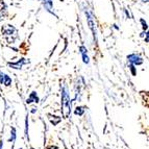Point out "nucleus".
<instances>
[{
    "mask_svg": "<svg viewBox=\"0 0 149 149\" xmlns=\"http://www.w3.org/2000/svg\"><path fill=\"white\" fill-rule=\"evenodd\" d=\"M62 107L64 115L66 117H68L70 112H71V102H70V97L66 87L62 88Z\"/></svg>",
    "mask_w": 149,
    "mask_h": 149,
    "instance_id": "f257e3e1",
    "label": "nucleus"
},
{
    "mask_svg": "<svg viewBox=\"0 0 149 149\" xmlns=\"http://www.w3.org/2000/svg\"><path fill=\"white\" fill-rule=\"evenodd\" d=\"M127 61H128L129 64H132V65H141L143 63V58H142L140 55L136 54V53H132V54H129L127 55Z\"/></svg>",
    "mask_w": 149,
    "mask_h": 149,
    "instance_id": "f03ea898",
    "label": "nucleus"
},
{
    "mask_svg": "<svg viewBox=\"0 0 149 149\" xmlns=\"http://www.w3.org/2000/svg\"><path fill=\"white\" fill-rule=\"evenodd\" d=\"M0 82L4 85L5 87H10L12 85V78L8 76V74H5L3 72H0Z\"/></svg>",
    "mask_w": 149,
    "mask_h": 149,
    "instance_id": "7ed1b4c3",
    "label": "nucleus"
},
{
    "mask_svg": "<svg viewBox=\"0 0 149 149\" xmlns=\"http://www.w3.org/2000/svg\"><path fill=\"white\" fill-rule=\"evenodd\" d=\"M31 102H36V103H38L39 102V97H38L37 95V92H31L29 95V97L27 98V100H26V103H31Z\"/></svg>",
    "mask_w": 149,
    "mask_h": 149,
    "instance_id": "20e7f679",
    "label": "nucleus"
},
{
    "mask_svg": "<svg viewBox=\"0 0 149 149\" xmlns=\"http://www.w3.org/2000/svg\"><path fill=\"white\" fill-rule=\"evenodd\" d=\"M25 60L24 58H21V60H19L17 63H15V64H8V66H10L12 68H14V69H21V68L23 67V65L25 64Z\"/></svg>",
    "mask_w": 149,
    "mask_h": 149,
    "instance_id": "39448f33",
    "label": "nucleus"
},
{
    "mask_svg": "<svg viewBox=\"0 0 149 149\" xmlns=\"http://www.w3.org/2000/svg\"><path fill=\"white\" fill-rule=\"evenodd\" d=\"M2 32H3V35H5V36H12L13 32H16V29L13 27V26H10V25H6L2 29Z\"/></svg>",
    "mask_w": 149,
    "mask_h": 149,
    "instance_id": "423d86ee",
    "label": "nucleus"
},
{
    "mask_svg": "<svg viewBox=\"0 0 149 149\" xmlns=\"http://www.w3.org/2000/svg\"><path fill=\"white\" fill-rule=\"evenodd\" d=\"M80 52H81V56H82V61H84V63L85 64H89V56H88L87 54V49H86V47H84V46H81L80 47Z\"/></svg>",
    "mask_w": 149,
    "mask_h": 149,
    "instance_id": "0eeeda50",
    "label": "nucleus"
},
{
    "mask_svg": "<svg viewBox=\"0 0 149 149\" xmlns=\"http://www.w3.org/2000/svg\"><path fill=\"white\" fill-rule=\"evenodd\" d=\"M49 119H50V122L52 123L53 125H57L58 123L61 122V118L60 117H56V116H52V115H49Z\"/></svg>",
    "mask_w": 149,
    "mask_h": 149,
    "instance_id": "6e6552de",
    "label": "nucleus"
},
{
    "mask_svg": "<svg viewBox=\"0 0 149 149\" xmlns=\"http://www.w3.org/2000/svg\"><path fill=\"white\" fill-rule=\"evenodd\" d=\"M16 137H17V134H16V128L15 127H12L10 128V141H12L13 143L16 141Z\"/></svg>",
    "mask_w": 149,
    "mask_h": 149,
    "instance_id": "1a4fd4ad",
    "label": "nucleus"
},
{
    "mask_svg": "<svg viewBox=\"0 0 149 149\" xmlns=\"http://www.w3.org/2000/svg\"><path fill=\"white\" fill-rule=\"evenodd\" d=\"M84 113H85V107H77L76 109L74 111V114L78 115V116H81Z\"/></svg>",
    "mask_w": 149,
    "mask_h": 149,
    "instance_id": "9d476101",
    "label": "nucleus"
},
{
    "mask_svg": "<svg viewBox=\"0 0 149 149\" xmlns=\"http://www.w3.org/2000/svg\"><path fill=\"white\" fill-rule=\"evenodd\" d=\"M44 4H45V6L48 8V10H51V8H52L51 0H44Z\"/></svg>",
    "mask_w": 149,
    "mask_h": 149,
    "instance_id": "9b49d317",
    "label": "nucleus"
},
{
    "mask_svg": "<svg viewBox=\"0 0 149 149\" xmlns=\"http://www.w3.org/2000/svg\"><path fill=\"white\" fill-rule=\"evenodd\" d=\"M25 136L28 139V119L26 117V120H25Z\"/></svg>",
    "mask_w": 149,
    "mask_h": 149,
    "instance_id": "f8f14e48",
    "label": "nucleus"
},
{
    "mask_svg": "<svg viewBox=\"0 0 149 149\" xmlns=\"http://www.w3.org/2000/svg\"><path fill=\"white\" fill-rule=\"evenodd\" d=\"M129 68H130V71H132V75H137V71H136V68H134V65L129 64Z\"/></svg>",
    "mask_w": 149,
    "mask_h": 149,
    "instance_id": "ddd939ff",
    "label": "nucleus"
},
{
    "mask_svg": "<svg viewBox=\"0 0 149 149\" xmlns=\"http://www.w3.org/2000/svg\"><path fill=\"white\" fill-rule=\"evenodd\" d=\"M141 23H142V25H143V26H142V27H143V29L146 30L147 29V23L145 22V21L143 20V19H141Z\"/></svg>",
    "mask_w": 149,
    "mask_h": 149,
    "instance_id": "4468645a",
    "label": "nucleus"
},
{
    "mask_svg": "<svg viewBox=\"0 0 149 149\" xmlns=\"http://www.w3.org/2000/svg\"><path fill=\"white\" fill-rule=\"evenodd\" d=\"M47 149H57V147H55V146H49Z\"/></svg>",
    "mask_w": 149,
    "mask_h": 149,
    "instance_id": "2eb2a0df",
    "label": "nucleus"
},
{
    "mask_svg": "<svg viewBox=\"0 0 149 149\" xmlns=\"http://www.w3.org/2000/svg\"><path fill=\"white\" fill-rule=\"evenodd\" d=\"M2 146H3V143L2 142H0V149H2Z\"/></svg>",
    "mask_w": 149,
    "mask_h": 149,
    "instance_id": "dca6fc26",
    "label": "nucleus"
},
{
    "mask_svg": "<svg viewBox=\"0 0 149 149\" xmlns=\"http://www.w3.org/2000/svg\"><path fill=\"white\" fill-rule=\"evenodd\" d=\"M30 149H35V148H30Z\"/></svg>",
    "mask_w": 149,
    "mask_h": 149,
    "instance_id": "f3484780",
    "label": "nucleus"
},
{
    "mask_svg": "<svg viewBox=\"0 0 149 149\" xmlns=\"http://www.w3.org/2000/svg\"><path fill=\"white\" fill-rule=\"evenodd\" d=\"M19 149H22V148H19Z\"/></svg>",
    "mask_w": 149,
    "mask_h": 149,
    "instance_id": "a211bd4d",
    "label": "nucleus"
}]
</instances>
